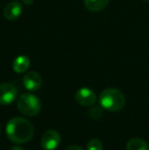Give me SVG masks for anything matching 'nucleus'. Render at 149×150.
Listing matches in <instances>:
<instances>
[{
	"label": "nucleus",
	"mask_w": 149,
	"mask_h": 150,
	"mask_svg": "<svg viewBox=\"0 0 149 150\" xmlns=\"http://www.w3.org/2000/svg\"><path fill=\"white\" fill-rule=\"evenodd\" d=\"M7 137L16 144L26 143L33 138L34 127L32 122L20 117H12L6 125Z\"/></svg>",
	"instance_id": "1"
},
{
	"label": "nucleus",
	"mask_w": 149,
	"mask_h": 150,
	"mask_svg": "<svg viewBox=\"0 0 149 150\" xmlns=\"http://www.w3.org/2000/svg\"><path fill=\"white\" fill-rule=\"evenodd\" d=\"M99 103L108 111H119L125 106L126 97L119 90L115 88H107L100 94Z\"/></svg>",
	"instance_id": "2"
},
{
	"label": "nucleus",
	"mask_w": 149,
	"mask_h": 150,
	"mask_svg": "<svg viewBox=\"0 0 149 150\" xmlns=\"http://www.w3.org/2000/svg\"><path fill=\"white\" fill-rule=\"evenodd\" d=\"M16 104L20 112L27 117H35L41 110V102L39 98L31 93L20 95Z\"/></svg>",
	"instance_id": "3"
},
{
	"label": "nucleus",
	"mask_w": 149,
	"mask_h": 150,
	"mask_svg": "<svg viewBox=\"0 0 149 150\" xmlns=\"http://www.w3.org/2000/svg\"><path fill=\"white\" fill-rule=\"evenodd\" d=\"M18 97V90L12 84H0V104L9 105Z\"/></svg>",
	"instance_id": "4"
},
{
	"label": "nucleus",
	"mask_w": 149,
	"mask_h": 150,
	"mask_svg": "<svg viewBox=\"0 0 149 150\" xmlns=\"http://www.w3.org/2000/svg\"><path fill=\"white\" fill-rule=\"evenodd\" d=\"M60 135L54 130H49L44 133L41 139V146L44 150H54L60 144Z\"/></svg>",
	"instance_id": "5"
},
{
	"label": "nucleus",
	"mask_w": 149,
	"mask_h": 150,
	"mask_svg": "<svg viewBox=\"0 0 149 150\" xmlns=\"http://www.w3.org/2000/svg\"><path fill=\"white\" fill-rule=\"evenodd\" d=\"M96 99L95 92L90 88H81L76 93V100L83 106H92L96 102Z\"/></svg>",
	"instance_id": "6"
},
{
	"label": "nucleus",
	"mask_w": 149,
	"mask_h": 150,
	"mask_svg": "<svg viewBox=\"0 0 149 150\" xmlns=\"http://www.w3.org/2000/svg\"><path fill=\"white\" fill-rule=\"evenodd\" d=\"M42 85V77L37 71H29L24 77V86L29 91H37Z\"/></svg>",
	"instance_id": "7"
},
{
	"label": "nucleus",
	"mask_w": 149,
	"mask_h": 150,
	"mask_svg": "<svg viewBox=\"0 0 149 150\" xmlns=\"http://www.w3.org/2000/svg\"><path fill=\"white\" fill-rule=\"evenodd\" d=\"M22 11H23L22 4H20V2L13 1V2L8 3L7 5L4 7L3 16L6 20L14 21L20 18V16L22 14Z\"/></svg>",
	"instance_id": "8"
},
{
	"label": "nucleus",
	"mask_w": 149,
	"mask_h": 150,
	"mask_svg": "<svg viewBox=\"0 0 149 150\" xmlns=\"http://www.w3.org/2000/svg\"><path fill=\"white\" fill-rule=\"evenodd\" d=\"M31 61L30 58L26 55H20L13 60V64H12V69L16 73L22 74L25 73L27 69L30 67Z\"/></svg>",
	"instance_id": "9"
},
{
	"label": "nucleus",
	"mask_w": 149,
	"mask_h": 150,
	"mask_svg": "<svg viewBox=\"0 0 149 150\" xmlns=\"http://www.w3.org/2000/svg\"><path fill=\"white\" fill-rule=\"evenodd\" d=\"M109 0H84L85 7L90 11L97 12L104 9L108 4Z\"/></svg>",
	"instance_id": "10"
},
{
	"label": "nucleus",
	"mask_w": 149,
	"mask_h": 150,
	"mask_svg": "<svg viewBox=\"0 0 149 150\" xmlns=\"http://www.w3.org/2000/svg\"><path fill=\"white\" fill-rule=\"evenodd\" d=\"M127 150H149V145L140 138H133L128 142Z\"/></svg>",
	"instance_id": "11"
},
{
	"label": "nucleus",
	"mask_w": 149,
	"mask_h": 150,
	"mask_svg": "<svg viewBox=\"0 0 149 150\" xmlns=\"http://www.w3.org/2000/svg\"><path fill=\"white\" fill-rule=\"evenodd\" d=\"M103 149V144L99 139H92L88 142L87 150H102Z\"/></svg>",
	"instance_id": "12"
},
{
	"label": "nucleus",
	"mask_w": 149,
	"mask_h": 150,
	"mask_svg": "<svg viewBox=\"0 0 149 150\" xmlns=\"http://www.w3.org/2000/svg\"><path fill=\"white\" fill-rule=\"evenodd\" d=\"M102 113H103V111H102V108L101 107H93V108L90 110V117H91L92 120H99L100 117H102Z\"/></svg>",
	"instance_id": "13"
},
{
	"label": "nucleus",
	"mask_w": 149,
	"mask_h": 150,
	"mask_svg": "<svg viewBox=\"0 0 149 150\" xmlns=\"http://www.w3.org/2000/svg\"><path fill=\"white\" fill-rule=\"evenodd\" d=\"M66 150H84V149L81 148L80 146H77V145H72V146L68 147Z\"/></svg>",
	"instance_id": "14"
},
{
	"label": "nucleus",
	"mask_w": 149,
	"mask_h": 150,
	"mask_svg": "<svg viewBox=\"0 0 149 150\" xmlns=\"http://www.w3.org/2000/svg\"><path fill=\"white\" fill-rule=\"evenodd\" d=\"M23 3L26 4V5H31V4H33V2H34V0H22Z\"/></svg>",
	"instance_id": "15"
},
{
	"label": "nucleus",
	"mask_w": 149,
	"mask_h": 150,
	"mask_svg": "<svg viewBox=\"0 0 149 150\" xmlns=\"http://www.w3.org/2000/svg\"><path fill=\"white\" fill-rule=\"evenodd\" d=\"M143 1H149V0H143Z\"/></svg>",
	"instance_id": "16"
}]
</instances>
